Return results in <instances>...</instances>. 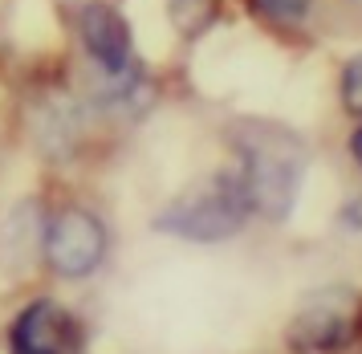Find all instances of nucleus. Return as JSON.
Returning a JSON list of instances; mask_svg holds the SVG:
<instances>
[{
    "label": "nucleus",
    "mask_w": 362,
    "mask_h": 354,
    "mask_svg": "<svg viewBox=\"0 0 362 354\" xmlns=\"http://www.w3.org/2000/svg\"><path fill=\"white\" fill-rule=\"evenodd\" d=\"M232 147L240 155V183L252 212L264 220H289L297 204L310 151L293 130L277 122H240L232 127Z\"/></svg>",
    "instance_id": "obj_1"
},
{
    "label": "nucleus",
    "mask_w": 362,
    "mask_h": 354,
    "mask_svg": "<svg viewBox=\"0 0 362 354\" xmlns=\"http://www.w3.org/2000/svg\"><path fill=\"white\" fill-rule=\"evenodd\" d=\"M248 216H252V204H248L240 176L220 171V176H208L204 183L187 188L180 200H171L159 212L155 228L192 244H216L236 236L248 224Z\"/></svg>",
    "instance_id": "obj_2"
},
{
    "label": "nucleus",
    "mask_w": 362,
    "mask_h": 354,
    "mask_svg": "<svg viewBox=\"0 0 362 354\" xmlns=\"http://www.w3.org/2000/svg\"><path fill=\"white\" fill-rule=\"evenodd\" d=\"M362 322V302L350 290H317L297 309L289 342L310 354H334L350 346Z\"/></svg>",
    "instance_id": "obj_3"
},
{
    "label": "nucleus",
    "mask_w": 362,
    "mask_h": 354,
    "mask_svg": "<svg viewBox=\"0 0 362 354\" xmlns=\"http://www.w3.org/2000/svg\"><path fill=\"white\" fill-rule=\"evenodd\" d=\"M45 261L57 277L82 281L98 273L106 261V228L94 212L86 208H66L57 212L45 228Z\"/></svg>",
    "instance_id": "obj_4"
},
{
    "label": "nucleus",
    "mask_w": 362,
    "mask_h": 354,
    "mask_svg": "<svg viewBox=\"0 0 362 354\" xmlns=\"http://www.w3.org/2000/svg\"><path fill=\"white\" fill-rule=\"evenodd\" d=\"M78 33L90 53V62L98 65L110 81H131L134 78V45H131V25L115 4H86L78 13Z\"/></svg>",
    "instance_id": "obj_5"
},
{
    "label": "nucleus",
    "mask_w": 362,
    "mask_h": 354,
    "mask_svg": "<svg viewBox=\"0 0 362 354\" xmlns=\"http://www.w3.org/2000/svg\"><path fill=\"white\" fill-rule=\"evenodd\" d=\"M82 342L78 318L49 297L29 302L8 326V350L13 354H74Z\"/></svg>",
    "instance_id": "obj_6"
},
{
    "label": "nucleus",
    "mask_w": 362,
    "mask_h": 354,
    "mask_svg": "<svg viewBox=\"0 0 362 354\" xmlns=\"http://www.w3.org/2000/svg\"><path fill=\"white\" fill-rule=\"evenodd\" d=\"M248 4L277 25H301L313 8V0H248Z\"/></svg>",
    "instance_id": "obj_7"
},
{
    "label": "nucleus",
    "mask_w": 362,
    "mask_h": 354,
    "mask_svg": "<svg viewBox=\"0 0 362 354\" xmlns=\"http://www.w3.org/2000/svg\"><path fill=\"white\" fill-rule=\"evenodd\" d=\"M342 102L350 114H362V53L342 69Z\"/></svg>",
    "instance_id": "obj_8"
},
{
    "label": "nucleus",
    "mask_w": 362,
    "mask_h": 354,
    "mask_svg": "<svg viewBox=\"0 0 362 354\" xmlns=\"http://www.w3.org/2000/svg\"><path fill=\"white\" fill-rule=\"evenodd\" d=\"M350 155H354V163L362 167V127L354 130V139H350Z\"/></svg>",
    "instance_id": "obj_9"
}]
</instances>
